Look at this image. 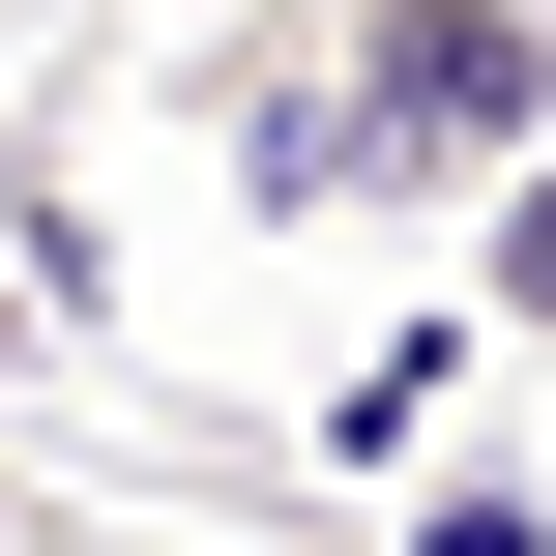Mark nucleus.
I'll return each instance as SVG.
<instances>
[{"label":"nucleus","mask_w":556,"mask_h":556,"mask_svg":"<svg viewBox=\"0 0 556 556\" xmlns=\"http://www.w3.org/2000/svg\"><path fill=\"white\" fill-rule=\"evenodd\" d=\"M469 323H528V352H556V176H498V205H469Z\"/></svg>","instance_id":"obj_2"},{"label":"nucleus","mask_w":556,"mask_h":556,"mask_svg":"<svg viewBox=\"0 0 556 556\" xmlns=\"http://www.w3.org/2000/svg\"><path fill=\"white\" fill-rule=\"evenodd\" d=\"M0 352H29V293H0Z\"/></svg>","instance_id":"obj_3"},{"label":"nucleus","mask_w":556,"mask_h":556,"mask_svg":"<svg viewBox=\"0 0 556 556\" xmlns=\"http://www.w3.org/2000/svg\"><path fill=\"white\" fill-rule=\"evenodd\" d=\"M556 176V0H293L235 29V205L352 235V205H498Z\"/></svg>","instance_id":"obj_1"}]
</instances>
